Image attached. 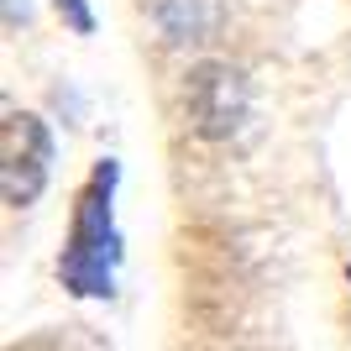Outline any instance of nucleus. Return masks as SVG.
<instances>
[{
	"instance_id": "nucleus-2",
	"label": "nucleus",
	"mask_w": 351,
	"mask_h": 351,
	"mask_svg": "<svg viewBox=\"0 0 351 351\" xmlns=\"http://www.w3.org/2000/svg\"><path fill=\"white\" fill-rule=\"evenodd\" d=\"M158 27L173 37V43H199L220 27V5L215 0H158L152 5Z\"/></svg>"
},
{
	"instance_id": "nucleus-1",
	"label": "nucleus",
	"mask_w": 351,
	"mask_h": 351,
	"mask_svg": "<svg viewBox=\"0 0 351 351\" xmlns=\"http://www.w3.org/2000/svg\"><path fill=\"white\" fill-rule=\"evenodd\" d=\"M189 121L199 136H231L247 116V79L231 69V63H199L189 73Z\"/></svg>"
},
{
	"instance_id": "nucleus-3",
	"label": "nucleus",
	"mask_w": 351,
	"mask_h": 351,
	"mask_svg": "<svg viewBox=\"0 0 351 351\" xmlns=\"http://www.w3.org/2000/svg\"><path fill=\"white\" fill-rule=\"evenodd\" d=\"M58 11H69V21H73V27H79V32H89V11L79 5V0H58Z\"/></svg>"
}]
</instances>
